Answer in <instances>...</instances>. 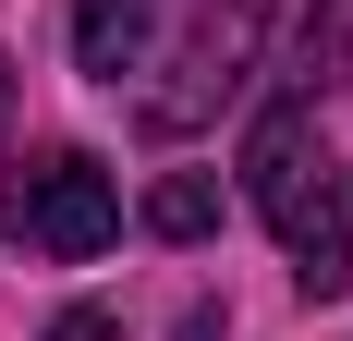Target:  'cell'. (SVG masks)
Segmentation results:
<instances>
[{
	"label": "cell",
	"mask_w": 353,
	"mask_h": 341,
	"mask_svg": "<svg viewBox=\"0 0 353 341\" xmlns=\"http://www.w3.org/2000/svg\"><path fill=\"white\" fill-rule=\"evenodd\" d=\"M0 122H12V61H0Z\"/></svg>",
	"instance_id": "9c48e42d"
},
{
	"label": "cell",
	"mask_w": 353,
	"mask_h": 341,
	"mask_svg": "<svg viewBox=\"0 0 353 341\" xmlns=\"http://www.w3.org/2000/svg\"><path fill=\"white\" fill-rule=\"evenodd\" d=\"M146 25H159V0H73V61L98 86H122L146 61Z\"/></svg>",
	"instance_id": "277c9868"
},
{
	"label": "cell",
	"mask_w": 353,
	"mask_h": 341,
	"mask_svg": "<svg viewBox=\"0 0 353 341\" xmlns=\"http://www.w3.org/2000/svg\"><path fill=\"white\" fill-rule=\"evenodd\" d=\"M268 12L281 0H195V37H183L171 86H146V135H195L232 86L256 73V37H268Z\"/></svg>",
	"instance_id": "7a4b0ae2"
},
{
	"label": "cell",
	"mask_w": 353,
	"mask_h": 341,
	"mask_svg": "<svg viewBox=\"0 0 353 341\" xmlns=\"http://www.w3.org/2000/svg\"><path fill=\"white\" fill-rule=\"evenodd\" d=\"M12 232L37 244V256H61V269H85L110 232H122V183H110L85 146H49L37 170H12Z\"/></svg>",
	"instance_id": "3957f363"
},
{
	"label": "cell",
	"mask_w": 353,
	"mask_h": 341,
	"mask_svg": "<svg viewBox=\"0 0 353 341\" xmlns=\"http://www.w3.org/2000/svg\"><path fill=\"white\" fill-rule=\"evenodd\" d=\"M244 195H256V220L281 232L305 305H329V293L353 280V207H341V183H329V146H317V110L305 98L268 110V122L244 135Z\"/></svg>",
	"instance_id": "6da1fadb"
},
{
	"label": "cell",
	"mask_w": 353,
	"mask_h": 341,
	"mask_svg": "<svg viewBox=\"0 0 353 341\" xmlns=\"http://www.w3.org/2000/svg\"><path fill=\"white\" fill-rule=\"evenodd\" d=\"M183 341H219V305H195V317H183Z\"/></svg>",
	"instance_id": "ba28073f"
},
{
	"label": "cell",
	"mask_w": 353,
	"mask_h": 341,
	"mask_svg": "<svg viewBox=\"0 0 353 341\" xmlns=\"http://www.w3.org/2000/svg\"><path fill=\"white\" fill-rule=\"evenodd\" d=\"M341 61H353V0H317V12H305V73H292V86H329Z\"/></svg>",
	"instance_id": "8992f818"
},
{
	"label": "cell",
	"mask_w": 353,
	"mask_h": 341,
	"mask_svg": "<svg viewBox=\"0 0 353 341\" xmlns=\"http://www.w3.org/2000/svg\"><path fill=\"white\" fill-rule=\"evenodd\" d=\"M146 232H159V244H208V232H219V183H208V170L146 183Z\"/></svg>",
	"instance_id": "5b68a950"
},
{
	"label": "cell",
	"mask_w": 353,
	"mask_h": 341,
	"mask_svg": "<svg viewBox=\"0 0 353 341\" xmlns=\"http://www.w3.org/2000/svg\"><path fill=\"white\" fill-rule=\"evenodd\" d=\"M49 341H122V317H110V305H61V317H49Z\"/></svg>",
	"instance_id": "52a82bcc"
}]
</instances>
